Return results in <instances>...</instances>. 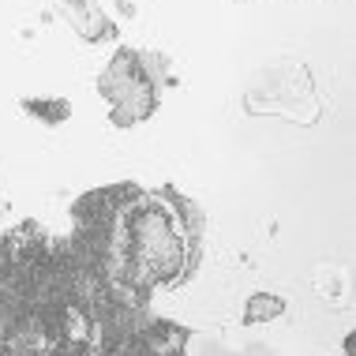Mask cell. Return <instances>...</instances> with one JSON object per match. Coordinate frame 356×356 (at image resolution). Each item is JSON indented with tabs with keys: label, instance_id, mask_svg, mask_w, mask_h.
<instances>
[{
	"label": "cell",
	"instance_id": "1",
	"mask_svg": "<svg viewBox=\"0 0 356 356\" xmlns=\"http://www.w3.org/2000/svg\"><path fill=\"white\" fill-rule=\"evenodd\" d=\"M244 105L252 113H277L296 124H315L326 109L319 90L312 86L307 68H300L296 60H277L259 72L244 90Z\"/></svg>",
	"mask_w": 356,
	"mask_h": 356
}]
</instances>
